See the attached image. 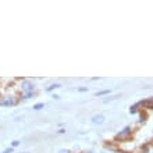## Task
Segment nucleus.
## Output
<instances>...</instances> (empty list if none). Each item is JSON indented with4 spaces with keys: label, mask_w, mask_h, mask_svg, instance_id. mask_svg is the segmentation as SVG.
<instances>
[{
    "label": "nucleus",
    "mask_w": 153,
    "mask_h": 153,
    "mask_svg": "<svg viewBox=\"0 0 153 153\" xmlns=\"http://www.w3.org/2000/svg\"><path fill=\"white\" fill-rule=\"evenodd\" d=\"M43 107H45L43 103H38V105L33 106V110H40V109H43Z\"/></svg>",
    "instance_id": "obj_8"
},
{
    "label": "nucleus",
    "mask_w": 153,
    "mask_h": 153,
    "mask_svg": "<svg viewBox=\"0 0 153 153\" xmlns=\"http://www.w3.org/2000/svg\"><path fill=\"white\" fill-rule=\"evenodd\" d=\"M20 89H21V93H24V92H33V89H35V85L31 82V81L28 79H22L20 82Z\"/></svg>",
    "instance_id": "obj_3"
},
{
    "label": "nucleus",
    "mask_w": 153,
    "mask_h": 153,
    "mask_svg": "<svg viewBox=\"0 0 153 153\" xmlns=\"http://www.w3.org/2000/svg\"><path fill=\"white\" fill-rule=\"evenodd\" d=\"M78 91H79V92H85V91H88V89L86 88H78Z\"/></svg>",
    "instance_id": "obj_13"
},
{
    "label": "nucleus",
    "mask_w": 153,
    "mask_h": 153,
    "mask_svg": "<svg viewBox=\"0 0 153 153\" xmlns=\"http://www.w3.org/2000/svg\"><path fill=\"white\" fill-rule=\"evenodd\" d=\"M109 92H110V91H107V89H106V91H100V92L96 93V96H102V95H109Z\"/></svg>",
    "instance_id": "obj_10"
},
{
    "label": "nucleus",
    "mask_w": 153,
    "mask_h": 153,
    "mask_svg": "<svg viewBox=\"0 0 153 153\" xmlns=\"http://www.w3.org/2000/svg\"><path fill=\"white\" fill-rule=\"evenodd\" d=\"M20 102V99H16V96H11V95H4L0 99V106H4V107H10V106H14Z\"/></svg>",
    "instance_id": "obj_1"
},
{
    "label": "nucleus",
    "mask_w": 153,
    "mask_h": 153,
    "mask_svg": "<svg viewBox=\"0 0 153 153\" xmlns=\"http://www.w3.org/2000/svg\"><path fill=\"white\" fill-rule=\"evenodd\" d=\"M61 85L60 84H53V85H50V86H49L48 89H46V91H48V92H52L53 89H56V88H60Z\"/></svg>",
    "instance_id": "obj_6"
},
{
    "label": "nucleus",
    "mask_w": 153,
    "mask_h": 153,
    "mask_svg": "<svg viewBox=\"0 0 153 153\" xmlns=\"http://www.w3.org/2000/svg\"><path fill=\"white\" fill-rule=\"evenodd\" d=\"M22 153H27V152H22Z\"/></svg>",
    "instance_id": "obj_16"
},
{
    "label": "nucleus",
    "mask_w": 153,
    "mask_h": 153,
    "mask_svg": "<svg viewBox=\"0 0 153 153\" xmlns=\"http://www.w3.org/2000/svg\"><path fill=\"white\" fill-rule=\"evenodd\" d=\"M33 96H35V91L33 92H24V93H21L20 100H27V99H31Z\"/></svg>",
    "instance_id": "obj_5"
},
{
    "label": "nucleus",
    "mask_w": 153,
    "mask_h": 153,
    "mask_svg": "<svg viewBox=\"0 0 153 153\" xmlns=\"http://www.w3.org/2000/svg\"><path fill=\"white\" fill-rule=\"evenodd\" d=\"M120 96V95H114V96H110V97H106L105 99V103H107V102H111V100H114V99H117V97Z\"/></svg>",
    "instance_id": "obj_7"
},
{
    "label": "nucleus",
    "mask_w": 153,
    "mask_h": 153,
    "mask_svg": "<svg viewBox=\"0 0 153 153\" xmlns=\"http://www.w3.org/2000/svg\"><path fill=\"white\" fill-rule=\"evenodd\" d=\"M59 153H70V150H65V149H63V150H60Z\"/></svg>",
    "instance_id": "obj_14"
},
{
    "label": "nucleus",
    "mask_w": 153,
    "mask_h": 153,
    "mask_svg": "<svg viewBox=\"0 0 153 153\" xmlns=\"http://www.w3.org/2000/svg\"><path fill=\"white\" fill-rule=\"evenodd\" d=\"M20 145V141H14L13 142V145H11V148H16V146H18Z\"/></svg>",
    "instance_id": "obj_12"
},
{
    "label": "nucleus",
    "mask_w": 153,
    "mask_h": 153,
    "mask_svg": "<svg viewBox=\"0 0 153 153\" xmlns=\"http://www.w3.org/2000/svg\"><path fill=\"white\" fill-rule=\"evenodd\" d=\"M85 153H95V152H92V150H86Z\"/></svg>",
    "instance_id": "obj_15"
},
{
    "label": "nucleus",
    "mask_w": 153,
    "mask_h": 153,
    "mask_svg": "<svg viewBox=\"0 0 153 153\" xmlns=\"http://www.w3.org/2000/svg\"><path fill=\"white\" fill-rule=\"evenodd\" d=\"M131 134H132V129L129 128V127H125L123 131H120V132L116 135L114 141H121V142H124V141H127V139H129Z\"/></svg>",
    "instance_id": "obj_2"
},
{
    "label": "nucleus",
    "mask_w": 153,
    "mask_h": 153,
    "mask_svg": "<svg viewBox=\"0 0 153 153\" xmlns=\"http://www.w3.org/2000/svg\"><path fill=\"white\" fill-rule=\"evenodd\" d=\"M102 153H106V152H102Z\"/></svg>",
    "instance_id": "obj_17"
},
{
    "label": "nucleus",
    "mask_w": 153,
    "mask_h": 153,
    "mask_svg": "<svg viewBox=\"0 0 153 153\" xmlns=\"http://www.w3.org/2000/svg\"><path fill=\"white\" fill-rule=\"evenodd\" d=\"M14 152V148H8V149H4L1 153H13Z\"/></svg>",
    "instance_id": "obj_11"
},
{
    "label": "nucleus",
    "mask_w": 153,
    "mask_h": 153,
    "mask_svg": "<svg viewBox=\"0 0 153 153\" xmlns=\"http://www.w3.org/2000/svg\"><path fill=\"white\" fill-rule=\"evenodd\" d=\"M92 123L96 125H100L105 123V117L102 116V114H95V116L92 117Z\"/></svg>",
    "instance_id": "obj_4"
},
{
    "label": "nucleus",
    "mask_w": 153,
    "mask_h": 153,
    "mask_svg": "<svg viewBox=\"0 0 153 153\" xmlns=\"http://www.w3.org/2000/svg\"><path fill=\"white\" fill-rule=\"evenodd\" d=\"M138 106H139V105H134L132 106V107H131V109H129V113H137V110H138Z\"/></svg>",
    "instance_id": "obj_9"
}]
</instances>
